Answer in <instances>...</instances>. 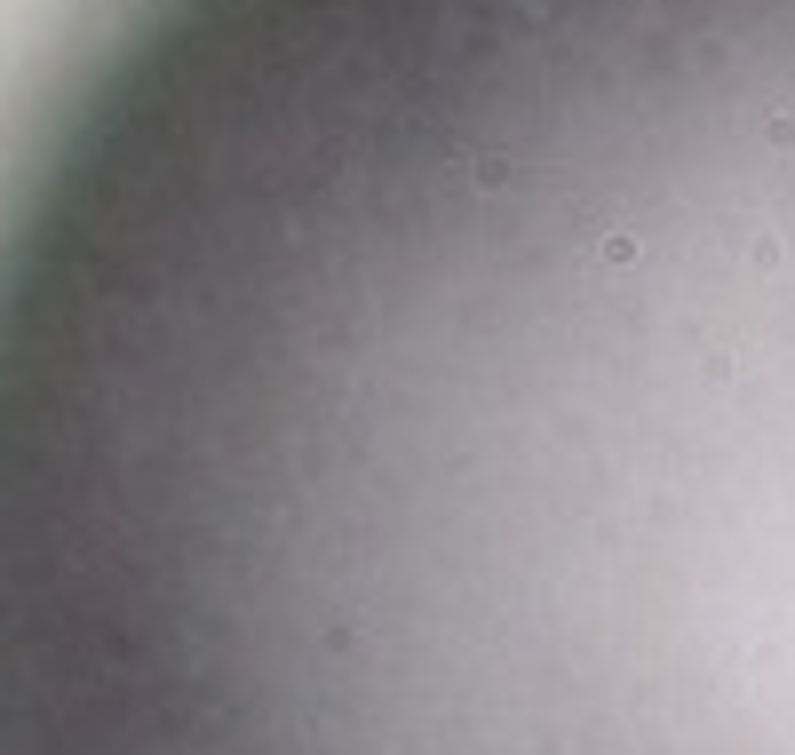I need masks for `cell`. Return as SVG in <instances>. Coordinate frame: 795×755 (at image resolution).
I'll return each instance as SVG.
<instances>
[{
  "label": "cell",
  "instance_id": "6da1fadb",
  "mask_svg": "<svg viewBox=\"0 0 795 755\" xmlns=\"http://www.w3.org/2000/svg\"><path fill=\"white\" fill-rule=\"evenodd\" d=\"M0 755H795V0H128L0 215Z\"/></svg>",
  "mask_w": 795,
  "mask_h": 755
}]
</instances>
